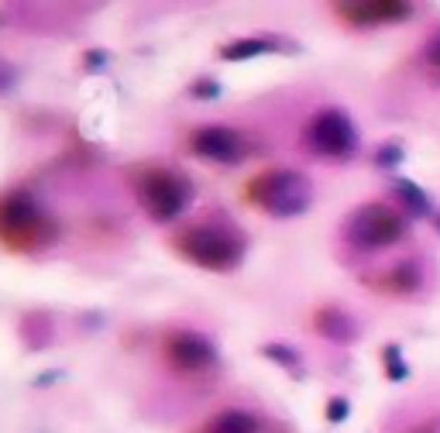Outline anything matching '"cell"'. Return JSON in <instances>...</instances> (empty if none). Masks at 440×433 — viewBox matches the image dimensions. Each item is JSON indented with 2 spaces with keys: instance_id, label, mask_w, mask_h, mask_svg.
Returning <instances> with one entry per match:
<instances>
[{
  "instance_id": "cell-21",
  "label": "cell",
  "mask_w": 440,
  "mask_h": 433,
  "mask_svg": "<svg viewBox=\"0 0 440 433\" xmlns=\"http://www.w3.org/2000/svg\"><path fill=\"white\" fill-rule=\"evenodd\" d=\"M107 59H110V55H107V52H100V49L86 52V69H100V66H107Z\"/></svg>"
},
{
  "instance_id": "cell-14",
  "label": "cell",
  "mask_w": 440,
  "mask_h": 433,
  "mask_svg": "<svg viewBox=\"0 0 440 433\" xmlns=\"http://www.w3.org/2000/svg\"><path fill=\"white\" fill-rule=\"evenodd\" d=\"M396 196H399V203H403L413 216L430 214V200H427V193L420 190L416 183H410V179H399V183H396Z\"/></svg>"
},
{
  "instance_id": "cell-12",
  "label": "cell",
  "mask_w": 440,
  "mask_h": 433,
  "mask_svg": "<svg viewBox=\"0 0 440 433\" xmlns=\"http://www.w3.org/2000/svg\"><path fill=\"white\" fill-rule=\"evenodd\" d=\"M272 49H279V42H272V38H234L220 49V55L227 62H241V59H255V55H265Z\"/></svg>"
},
{
  "instance_id": "cell-9",
  "label": "cell",
  "mask_w": 440,
  "mask_h": 433,
  "mask_svg": "<svg viewBox=\"0 0 440 433\" xmlns=\"http://www.w3.org/2000/svg\"><path fill=\"white\" fill-rule=\"evenodd\" d=\"M337 14L347 25L371 28V25H392V21H406L413 14L410 4H396V0H362V4H337Z\"/></svg>"
},
{
  "instance_id": "cell-6",
  "label": "cell",
  "mask_w": 440,
  "mask_h": 433,
  "mask_svg": "<svg viewBox=\"0 0 440 433\" xmlns=\"http://www.w3.org/2000/svg\"><path fill=\"white\" fill-rule=\"evenodd\" d=\"M303 141L313 155L323 159H351L358 152V128L347 117V110L340 107H323L316 110L303 131Z\"/></svg>"
},
{
  "instance_id": "cell-13",
  "label": "cell",
  "mask_w": 440,
  "mask_h": 433,
  "mask_svg": "<svg viewBox=\"0 0 440 433\" xmlns=\"http://www.w3.org/2000/svg\"><path fill=\"white\" fill-rule=\"evenodd\" d=\"M420 282H423V272H420L416 262H403V265H396V269L388 272V289L399 293V296L420 289Z\"/></svg>"
},
{
  "instance_id": "cell-16",
  "label": "cell",
  "mask_w": 440,
  "mask_h": 433,
  "mask_svg": "<svg viewBox=\"0 0 440 433\" xmlns=\"http://www.w3.org/2000/svg\"><path fill=\"white\" fill-rule=\"evenodd\" d=\"M420 59H423L430 69H440V28L420 45Z\"/></svg>"
},
{
  "instance_id": "cell-8",
  "label": "cell",
  "mask_w": 440,
  "mask_h": 433,
  "mask_svg": "<svg viewBox=\"0 0 440 433\" xmlns=\"http://www.w3.org/2000/svg\"><path fill=\"white\" fill-rule=\"evenodd\" d=\"M189 152L217 165H237L248 155V141L227 124H203L189 135Z\"/></svg>"
},
{
  "instance_id": "cell-19",
  "label": "cell",
  "mask_w": 440,
  "mask_h": 433,
  "mask_svg": "<svg viewBox=\"0 0 440 433\" xmlns=\"http://www.w3.org/2000/svg\"><path fill=\"white\" fill-rule=\"evenodd\" d=\"M14 86H18V66L0 59V93H11Z\"/></svg>"
},
{
  "instance_id": "cell-2",
  "label": "cell",
  "mask_w": 440,
  "mask_h": 433,
  "mask_svg": "<svg viewBox=\"0 0 440 433\" xmlns=\"http://www.w3.org/2000/svg\"><path fill=\"white\" fill-rule=\"evenodd\" d=\"M59 234V224L42 210L28 190H11L0 196V244L11 251H42Z\"/></svg>"
},
{
  "instance_id": "cell-15",
  "label": "cell",
  "mask_w": 440,
  "mask_h": 433,
  "mask_svg": "<svg viewBox=\"0 0 440 433\" xmlns=\"http://www.w3.org/2000/svg\"><path fill=\"white\" fill-rule=\"evenodd\" d=\"M261 354H265V358H272V361H275V365H283V368H296V365H299V354L292 351V348H285V344H265Z\"/></svg>"
},
{
  "instance_id": "cell-20",
  "label": "cell",
  "mask_w": 440,
  "mask_h": 433,
  "mask_svg": "<svg viewBox=\"0 0 440 433\" xmlns=\"http://www.w3.org/2000/svg\"><path fill=\"white\" fill-rule=\"evenodd\" d=\"M347 399H340V396H334V399H331V403H327V420H331V423H340V420H344V416H347Z\"/></svg>"
},
{
  "instance_id": "cell-11",
  "label": "cell",
  "mask_w": 440,
  "mask_h": 433,
  "mask_svg": "<svg viewBox=\"0 0 440 433\" xmlns=\"http://www.w3.org/2000/svg\"><path fill=\"white\" fill-rule=\"evenodd\" d=\"M203 433H258V416L251 409H220Z\"/></svg>"
},
{
  "instance_id": "cell-17",
  "label": "cell",
  "mask_w": 440,
  "mask_h": 433,
  "mask_svg": "<svg viewBox=\"0 0 440 433\" xmlns=\"http://www.w3.org/2000/svg\"><path fill=\"white\" fill-rule=\"evenodd\" d=\"M189 93H193L196 100H213V97H220V83L217 80H196L189 86Z\"/></svg>"
},
{
  "instance_id": "cell-7",
  "label": "cell",
  "mask_w": 440,
  "mask_h": 433,
  "mask_svg": "<svg viewBox=\"0 0 440 433\" xmlns=\"http://www.w3.org/2000/svg\"><path fill=\"white\" fill-rule=\"evenodd\" d=\"M162 354H165V365L182 375H196V372H207L217 365L213 341L196 330H172L162 344Z\"/></svg>"
},
{
  "instance_id": "cell-5",
  "label": "cell",
  "mask_w": 440,
  "mask_h": 433,
  "mask_svg": "<svg viewBox=\"0 0 440 433\" xmlns=\"http://www.w3.org/2000/svg\"><path fill=\"white\" fill-rule=\"evenodd\" d=\"M406 231H410L406 214H399L388 203H362L344 220V241L351 248H362V251L392 248L406 238Z\"/></svg>"
},
{
  "instance_id": "cell-10",
  "label": "cell",
  "mask_w": 440,
  "mask_h": 433,
  "mask_svg": "<svg viewBox=\"0 0 440 433\" xmlns=\"http://www.w3.org/2000/svg\"><path fill=\"white\" fill-rule=\"evenodd\" d=\"M313 327H316L320 337H327V341H334V344H355V341H358L355 317H351L347 310H340V306H320V310L313 313Z\"/></svg>"
},
{
  "instance_id": "cell-18",
  "label": "cell",
  "mask_w": 440,
  "mask_h": 433,
  "mask_svg": "<svg viewBox=\"0 0 440 433\" xmlns=\"http://www.w3.org/2000/svg\"><path fill=\"white\" fill-rule=\"evenodd\" d=\"M386 372L392 382L406 379V365H403V358H399V351L396 348H386Z\"/></svg>"
},
{
  "instance_id": "cell-4",
  "label": "cell",
  "mask_w": 440,
  "mask_h": 433,
  "mask_svg": "<svg viewBox=\"0 0 440 433\" xmlns=\"http://www.w3.org/2000/svg\"><path fill=\"white\" fill-rule=\"evenodd\" d=\"M244 200L255 203L268 216L289 220V216H299L310 210L313 183L310 176H303L296 169H265L244 186Z\"/></svg>"
},
{
  "instance_id": "cell-22",
  "label": "cell",
  "mask_w": 440,
  "mask_h": 433,
  "mask_svg": "<svg viewBox=\"0 0 440 433\" xmlns=\"http://www.w3.org/2000/svg\"><path fill=\"white\" fill-rule=\"evenodd\" d=\"M396 159H399V148H382V152H379V162H382V165L396 162Z\"/></svg>"
},
{
  "instance_id": "cell-3",
  "label": "cell",
  "mask_w": 440,
  "mask_h": 433,
  "mask_svg": "<svg viewBox=\"0 0 440 433\" xmlns=\"http://www.w3.org/2000/svg\"><path fill=\"white\" fill-rule=\"evenodd\" d=\"M138 203L155 224H172L193 203V183L172 165H138L131 172Z\"/></svg>"
},
{
  "instance_id": "cell-1",
  "label": "cell",
  "mask_w": 440,
  "mask_h": 433,
  "mask_svg": "<svg viewBox=\"0 0 440 433\" xmlns=\"http://www.w3.org/2000/svg\"><path fill=\"white\" fill-rule=\"evenodd\" d=\"M172 248L186 262L207 272H234L244 262L248 238L231 220H200L172 234Z\"/></svg>"
}]
</instances>
